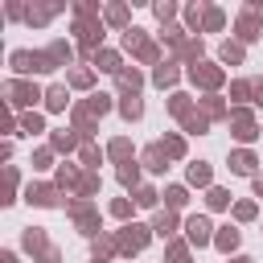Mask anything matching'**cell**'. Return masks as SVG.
<instances>
[{
	"instance_id": "6da1fadb",
	"label": "cell",
	"mask_w": 263,
	"mask_h": 263,
	"mask_svg": "<svg viewBox=\"0 0 263 263\" xmlns=\"http://www.w3.org/2000/svg\"><path fill=\"white\" fill-rule=\"evenodd\" d=\"M230 132H234L238 140H255V136H259V127H255V119H251L247 111H234V115H230Z\"/></svg>"
},
{
	"instance_id": "7a4b0ae2",
	"label": "cell",
	"mask_w": 263,
	"mask_h": 263,
	"mask_svg": "<svg viewBox=\"0 0 263 263\" xmlns=\"http://www.w3.org/2000/svg\"><path fill=\"white\" fill-rule=\"evenodd\" d=\"M148 242V230L144 226H123V234H119V251H140Z\"/></svg>"
},
{
	"instance_id": "3957f363",
	"label": "cell",
	"mask_w": 263,
	"mask_h": 263,
	"mask_svg": "<svg viewBox=\"0 0 263 263\" xmlns=\"http://www.w3.org/2000/svg\"><path fill=\"white\" fill-rule=\"evenodd\" d=\"M189 78H193V82H201V86H218V82H222V70H218V66H201V62H197V66H189Z\"/></svg>"
},
{
	"instance_id": "277c9868",
	"label": "cell",
	"mask_w": 263,
	"mask_h": 263,
	"mask_svg": "<svg viewBox=\"0 0 263 263\" xmlns=\"http://www.w3.org/2000/svg\"><path fill=\"white\" fill-rule=\"evenodd\" d=\"M185 230H189V242H193V247H205V242L214 238V234H210V222H205V218H189V222H185Z\"/></svg>"
},
{
	"instance_id": "5b68a950",
	"label": "cell",
	"mask_w": 263,
	"mask_h": 263,
	"mask_svg": "<svg viewBox=\"0 0 263 263\" xmlns=\"http://www.w3.org/2000/svg\"><path fill=\"white\" fill-rule=\"evenodd\" d=\"M164 160H168V152H164L160 144H152V148L144 152V164H148L152 173H164Z\"/></svg>"
},
{
	"instance_id": "8992f818",
	"label": "cell",
	"mask_w": 263,
	"mask_h": 263,
	"mask_svg": "<svg viewBox=\"0 0 263 263\" xmlns=\"http://www.w3.org/2000/svg\"><path fill=\"white\" fill-rule=\"evenodd\" d=\"M214 242H218V251H234V247H238V230H234V226H222V230L214 234Z\"/></svg>"
},
{
	"instance_id": "52a82bcc",
	"label": "cell",
	"mask_w": 263,
	"mask_h": 263,
	"mask_svg": "<svg viewBox=\"0 0 263 263\" xmlns=\"http://www.w3.org/2000/svg\"><path fill=\"white\" fill-rule=\"evenodd\" d=\"M230 168H234V173H255V156H251V152H234V156H230Z\"/></svg>"
},
{
	"instance_id": "ba28073f",
	"label": "cell",
	"mask_w": 263,
	"mask_h": 263,
	"mask_svg": "<svg viewBox=\"0 0 263 263\" xmlns=\"http://www.w3.org/2000/svg\"><path fill=\"white\" fill-rule=\"evenodd\" d=\"M238 37H242V41H255V37H259V25H255V12H247V16H242V25H238Z\"/></svg>"
},
{
	"instance_id": "9c48e42d",
	"label": "cell",
	"mask_w": 263,
	"mask_h": 263,
	"mask_svg": "<svg viewBox=\"0 0 263 263\" xmlns=\"http://www.w3.org/2000/svg\"><path fill=\"white\" fill-rule=\"evenodd\" d=\"M119 111H123V115H127V119H140V111H144V103H140V95H127V99H123V107H119Z\"/></svg>"
},
{
	"instance_id": "30bf717a",
	"label": "cell",
	"mask_w": 263,
	"mask_h": 263,
	"mask_svg": "<svg viewBox=\"0 0 263 263\" xmlns=\"http://www.w3.org/2000/svg\"><path fill=\"white\" fill-rule=\"evenodd\" d=\"M189 181H193V185H210V164H201V160L189 164Z\"/></svg>"
},
{
	"instance_id": "8fae6325",
	"label": "cell",
	"mask_w": 263,
	"mask_h": 263,
	"mask_svg": "<svg viewBox=\"0 0 263 263\" xmlns=\"http://www.w3.org/2000/svg\"><path fill=\"white\" fill-rule=\"evenodd\" d=\"M29 201H37V205H53L58 197H53V189H29Z\"/></svg>"
},
{
	"instance_id": "7c38bea8",
	"label": "cell",
	"mask_w": 263,
	"mask_h": 263,
	"mask_svg": "<svg viewBox=\"0 0 263 263\" xmlns=\"http://www.w3.org/2000/svg\"><path fill=\"white\" fill-rule=\"evenodd\" d=\"M173 226H177L173 214H156V226H152V230H156V234H173Z\"/></svg>"
},
{
	"instance_id": "4fadbf2b",
	"label": "cell",
	"mask_w": 263,
	"mask_h": 263,
	"mask_svg": "<svg viewBox=\"0 0 263 263\" xmlns=\"http://www.w3.org/2000/svg\"><path fill=\"white\" fill-rule=\"evenodd\" d=\"M222 62H242V45L226 41V45H222Z\"/></svg>"
},
{
	"instance_id": "5bb4252c",
	"label": "cell",
	"mask_w": 263,
	"mask_h": 263,
	"mask_svg": "<svg viewBox=\"0 0 263 263\" xmlns=\"http://www.w3.org/2000/svg\"><path fill=\"white\" fill-rule=\"evenodd\" d=\"M160 148H164L168 156H181V152H185V140H181V136H168V140H164Z\"/></svg>"
},
{
	"instance_id": "9a60e30c",
	"label": "cell",
	"mask_w": 263,
	"mask_h": 263,
	"mask_svg": "<svg viewBox=\"0 0 263 263\" xmlns=\"http://www.w3.org/2000/svg\"><path fill=\"white\" fill-rule=\"evenodd\" d=\"M210 205H214V210H226V205H230V193H226V189H210Z\"/></svg>"
},
{
	"instance_id": "2e32d148",
	"label": "cell",
	"mask_w": 263,
	"mask_h": 263,
	"mask_svg": "<svg viewBox=\"0 0 263 263\" xmlns=\"http://www.w3.org/2000/svg\"><path fill=\"white\" fill-rule=\"evenodd\" d=\"M185 132H205V115H185Z\"/></svg>"
},
{
	"instance_id": "e0dca14e",
	"label": "cell",
	"mask_w": 263,
	"mask_h": 263,
	"mask_svg": "<svg viewBox=\"0 0 263 263\" xmlns=\"http://www.w3.org/2000/svg\"><path fill=\"white\" fill-rule=\"evenodd\" d=\"M136 177H140V168H136V164L127 160V164L119 168V181H123V185H136Z\"/></svg>"
},
{
	"instance_id": "ac0fdd59",
	"label": "cell",
	"mask_w": 263,
	"mask_h": 263,
	"mask_svg": "<svg viewBox=\"0 0 263 263\" xmlns=\"http://www.w3.org/2000/svg\"><path fill=\"white\" fill-rule=\"evenodd\" d=\"M164 197H168V205H173V210H177V205H185V201H189V197H185V189H181V185H173V189H168V193H164Z\"/></svg>"
},
{
	"instance_id": "d6986e66",
	"label": "cell",
	"mask_w": 263,
	"mask_h": 263,
	"mask_svg": "<svg viewBox=\"0 0 263 263\" xmlns=\"http://www.w3.org/2000/svg\"><path fill=\"white\" fill-rule=\"evenodd\" d=\"M234 218H238V222H251V218H255V205H251V201H238V205H234Z\"/></svg>"
},
{
	"instance_id": "ffe728a7",
	"label": "cell",
	"mask_w": 263,
	"mask_h": 263,
	"mask_svg": "<svg viewBox=\"0 0 263 263\" xmlns=\"http://www.w3.org/2000/svg\"><path fill=\"white\" fill-rule=\"evenodd\" d=\"M95 62H99V70H119V58L115 53H99Z\"/></svg>"
},
{
	"instance_id": "44dd1931",
	"label": "cell",
	"mask_w": 263,
	"mask_h": 263,
	"mask_svg": "<svg viewBox=\"0 0 263 263\" xmlns=\"http://www.w3.org/2000/svg\"><path fill=\"white\" fill-rule=\"evenodd\" d=\"M119 82H123V86L136 95V86H140V74H136V70H123V74H119Z\"/></svg>"
},
{
	"instance_id": "7402d4cb",
	"label": "cell",
	"mask_w": 263,
	"mask_h": 263,
	"mask_svg": "<svg viewBox=\"0 0 263 263\" xmlns=\"http://www.w3.org/2000/svg\"><path fill=\"white\" fill-rule=\"evenodd\" d=\"M168 263H189V255H185V247H181V242H173V247H168Z\"/></svg>"
},
{
	"instance_id": "603a6c76",
	"label": "cell",
	"mask_w": 263,
	"mask_h": 263,
	"mask_svg": "<svg viewBox=\"0 0 263 263\" xmlns=\"http://www.w3.org/2000/svg\"><path fill=\"white\" fill-rule=\"evenodd\" d=\"M173 78H177V70H173V66H160V70H156V82H160V86H168Z\"/></svg>"
},
{
	"instance_id": "cb8c5ba5",
	"label": "cell",
	"mask_w": 263,
	"mask_h": 263,
	"mask_svg": "<svg viewBox=\"0 0 263 263\" xmlns=\"http://www.w3.org/2000/svg\"><path fill=\"white\" fill-rule=\"evenodd\" d=\"M136 205H156V189H140L136 193Z\"/></svg>"
},
{
	"instance_id": "d4e9b609",
	"label": "cell",
	"mask_w": 263,
	"mask_h": 263,
	"mask_svg": "<svg viewBox=\"0 0 263 263\" xmlns=\"http://www.w3.org/2000/svg\"><path fill=\"white\" fill-rule=\"evenodd\" d=\"M222 25V12L218 8H205V29H218Z\"/></svg>"
},
{
	"instance_id": "484cf974",
	"label": "cell",
	"mask_w": 263,
	"mask_h": 263,
	"mask_svg": "<svg viewBox=\"0 0 263 263\" xmlns=\"http://www.w3.org/2000/svg\"><path fill=\"white\" fill-rule=\"evenodd\" d=\"M49 107H66V90H62V86L49 90Z\"/></svg>"
},
{
	"instance_id": "4316f807",
	"label": "cell",
	"mask_w": 263,
	"mask_h": 263,
	"mask_svg": "<svg viewBox=\"0 0 263 263\" xmlns=\"http://www.w3.org/2000/svg\"><path fill=\"white\" fill-rule=\"evenodd\" d=\"M111 210H115V218H127V214H132V201H115Z\"/></svg>"
},
{
	"instance_id": "83f0119b",
	"label": "cell",
	"mask_w": 263,
	"mask_h": 263,
	"mask_svg": "<svg viewBox=\"0 0 263 263\" xmlns=\"http://www.w3.org/2000/svg\"><path fill=\"white\" fill-rule=\"evenodd\" d=\"M251 95V82H234V99H247Z\"/></svg>"
},
{
	"instance_id": "f1b7e54d",
	"label": "cell",
	"mask_w": 263,
	"mask_h": 263,
	"mask_svg": "<svg viewBox=\"0 0 263 263\" xmlns=\"http://www.w3.org/2000/svg\"><path fill=\"white\" fill-rule=\"evenodd\" d=\"M111 156H127V140H115L111 144Z\"/></svg>"
},
{
	"instance_id": "f546056e",
	"label": "cell",
	"mask_w": 263,
	"mask_h": 263,
	"mask_svg": "<svg viewBox=\"0 0 263 263\" xmlns=\"http://www.w3.org/2000/svg\"><path fill=\"white\" fill-rule=\"evenodd\" d=\"M255 193H259V197H263V177H255Z\"/></svg>"
},
{
	"instance_id": "4dcf8cb0",
	"label": "cell",
	"mask_w": 263,
	"mask_h": 263,
	"mask_svg": "<svg viewBox=\"0 0 263 263\" xmlns=\"http://www.w3.org/2000/svg\"><path fill=\"white\" fill-rule=\"evenodd\" d=\"M255 95H259V103H263V82H259V86H255Z\"/></svg>"
},
{
	"instance_id": "1f68e13d",
	"label": "cell",
	"mask_w": 263,
	"mask_h": 263,
	"mask_svg": "<svg viewBox=\"0 0 263 263\" xmlns=\"http://www.w3.org/2000/svg\"><path fill=\"white\" fill-rule=\"evenodd\" d=\"M234 263H251V259H234Z\"/></svg>"
},
{
	"instance_id": "d6a6232c",
	"label": "cell",
	"mask_w": 263,
	"mask_h": 263,
	"mask_svg": "<svg viewBox=\"0 0 263 263\" xmlns=\"http://www.w3.org/2000/svg\"><path fill=\"white\" fill-rule=\"evenodd\" d=\"M95 263H99V259H95Z\"/></svg>"
}]
</instances>
